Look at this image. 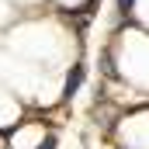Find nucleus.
<instances>
[{
	"instance_id": "1",
	"label": "nucleus",
	"mask_w": 149,
	"mask_h": 149,
	"mask_svg": "<svg viewBox=\"0 0 149 149\" xmlns=\"http://www.w3.org/2000/svg\"><path fill=\"white\" fill-rule=\"evenodd\" d=\"M83 73H87V66H83V63H76V66H73V73L66 76V97H73L76 90H80V83H83Z\"/></svg>"
},
{
	"instance_id": "2",
	"label": "nucleus",
	"mask_w": 149,
	"mask_h": 149,
	"mask_svg": "<svg viewBox=\"0 0 149 149\" xmlns=\"http://www.w3.org/2000/svg\"><path fill=\"white\" fill-rule=\"evenodd\" d=\"M132 3H135V0H118V14L128 17V14H132Z\"/></svg>"
},
{
	"instance_id": "3",
	"label": "nucleus",
	"mask_w": 149,
	"mask_h": 149,
	"mask_svg": "<svg viewBox=\"0 0 149 149\" xmlns=\"http://www.w3.org/2000/svg\"><path fill=\"white\" fill-rule=\"evenodd\" d=\"M38 149H56V135H45V139L38 142Z\"/></svg>"
}]
</instances>
